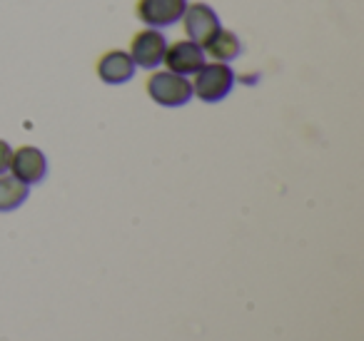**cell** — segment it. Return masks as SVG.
Masks as SVG:
<instances>
[{"mask_svg":"<svg viewBox=\"0 0 364 341\" xmlns=\"http://www.w3.org/2000/svg\"><path fill=\"white\" fill-rule=\"evenodd\" d=\"M147 95L160 107H182L193 100V82L185 75L170 70H157L147 77Z\"/></svg>","mask_w":364,"mask_h":341,"instance_id":"6da1fadb","label":"cell"},{"mask_svg":"<svg viewBox=\"0 0 364 341\" xmlns=\"http://www.w3.org/2000/svg\"><path fill=\"white\" fill-rule=\"evenodd\" d=\"M235 72L230 63H205L193 80V95L203 102H220L232 92Z\"/></svg>","mask_w":364,"mask_h":341,"instance_id":"7a4b0ae2","label":"cell"},{"mask_svg":"<svg viewBox=\"0 0 364 341\" xmlns=\"http://www.w3.org/2000/svg\"><path fill=\"white\" fill-rule=\"evenodd\" d=\"M167 50V40L157 28H145V31L135 33L130 43V58L135 67H145V70H155L162 65V58Z\"/></svg>","mask_w":364,"mask_h":341,"instance_id":"3957f363","label":"cell"},{"mask_svg":"<svg viewBox=\"0 0 364 341\" xmlns=\"http://www.w3.org/2000/svg\"><path fill=\"white\" fill-rule=\"evenodd\" d=\"M188 0H137L135 13L147 28H170L182 21Z\"/></svg>","mask_w":364,"mask_h":341,"instance_id":"277c9868","label":"cell"},{"mask_svg":"<svg viewBox=\"0 0 364 341\" xmlns=\"http://www.w3.org/2000/svg\"><path fill=\"white\" fill-rule=\"evenodd\" d=\"M11 172L13 177H18L21 182H26L28 187L38 185V182L46 180L48 175V160L43 155V150L33 145H23L18 150H13L11 157Z\"/></svg>","mask_w":364,"mask_h":341,"instance_id":"5b68a950","label":"cell"},{"mask_svg":"<svg viewBox=\"0 0 364 341\" xmlns=\"http://www.w3.org/2000/svg\"><path fill=\"white\" fill-rule=\"evenodd\" d=\"M162 63H165L170 72L188 77V75H195V72L205 65V50H203V45H198V43H193V40H177V43H172V45H167Z\"/></svg>","mask_w":364,"mask_h":341,"instance_id":"8992f818","label":"cell"},{"mask_svg":"<svg viewBox=\"0 0 364 341\" xmlns=\"http://www.w3.org/2000/svg\"><path fill=\"white\" fill-rule=\"evenodd\" d=\"M182 21H185V33H188V40L198 43V45L205 48V43L210 40V38L215 36V33L220 31V18L218 13L213 11L210 6H205V3H193V6L185 8V16H182Z\"/></svg>","mask_w":364,"mask_h":341,"instance_id":"52a82bcc","label":"cell"},{"mask_svg":"<svg viewBox=\"0 0 364 341\" xmlns=\"http://www.w3.org/2000/svg\"><path fill=\"white\" fill-rule=\"evenodd\" d=\"M135 63H132L130 53L125 50H107L97 60V77L105 85H122L135 77Z\"/></svg>","mask_w":364,"mask_h":341,"instance_id":"ba28073f","label":"cell"},{"mask_svg":"<svg viewBox=\"0 0 364 341\" xmlns=\"http://www.w3.org/2000/svg\"><path fill=\"white\" fill-rule=\"evenodd\" d=\"M203 50L208 53L215 63H232L235 58L242 53V45H240V38L235 36L232 31H225V28H220V31L215 33L208 43H205Z\"/></svg>","mask_w":364,"mask_h":341,"instance_id":"9c48e42d","label":"cell"},{"mask_svg":"<svg viewBox=\"0 0 364 341\" xmlns=\"http://www.w3.org/2000/svg\"><path fill=\"white\" fill-rule=\"evenodd\" d=\"M31 195V187L13 175H0V212H16Z\"/></svg>","mask_w":364,"mask_h":341,"instance_id":"30bf717a","label":"cell"},{"mask_svg":"<svg viewBox=\"0 0 364 341\" xmlns=\"http://www.w3.org/2000/svg\"><path fill=\"white\" fill-rule=\"evenodd\" d=\"M11 157H13V147L6 140H0V175H6L11 170Z\"/></svg>","mask_w":364,"mask_h":341,"instance_id":"8fae6325","label":"cell"}]
</instances>
